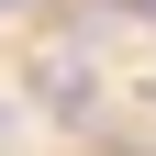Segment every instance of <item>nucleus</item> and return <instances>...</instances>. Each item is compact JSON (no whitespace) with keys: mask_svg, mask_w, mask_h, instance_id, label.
Here are the masks:
<instances>
[{"mask_svg":"<svg viewBox=\"0 0 156 156\" xmlns=\"http://www.w3.org/2000/svg\"><path fill=\"white\" fill-rule=\"evenodd\" d=\"M34 101H45L56 123H89V112H101V78H89V56H45V67H34Z\"/></svg>","mask_w":156,"mask_h":156,"instance_id":"1","label":"nucleus"},{"mask_svg":"<svg viewBox=\"0 0 156 156\" xmlns=\"http://www.w3.org/2000/svg\"><path fill=\"white\" fill-rule=\"evenodd\" d=\"M123 11H145V23H156V0H123Z\"/></svg>","mask_w":156,"mask_h":156,"instance_id":"2","label":"nucleus"}]
</instances>
